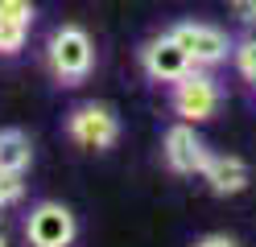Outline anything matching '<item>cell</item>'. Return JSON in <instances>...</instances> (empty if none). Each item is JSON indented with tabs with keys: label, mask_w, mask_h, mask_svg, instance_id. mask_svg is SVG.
Returning a JSON list of instances; mask_svg holds the SVG:
<instances>
[{
	"label": "cell",
	"mask_w": 256,
	"mask_h": 247,
	"mask_svg": "<svg viewBox=\"0 0 256 247\" xmlns=\"http://www.w3.org/2000/svg\"><path fill=\"white\" fill-rule=\"evenodd\" d=\"M46 66L62 87H74V82L91 78L95 70V41L83 25H58L46 41Z\"/></svg>",
	"instance_id": "1"
},
{
	"label": "cell",
	"mask_w": 256,
	"mask_h": 247,
	"mask_svg": "<svg viewBox=\"0 0 256 247\" xmlns=\"http://www.w3.org/2000/svg\"><path fill=\"white\" fill-rule=\"evenodd\" d=\"M219 103H223V91L206 70H190L186 78H178L170 87V107L186 124H206L219 111Z\"/></svg>",
	"instance_id": "2"
},
{
	"label": "cell",
	"mask_w": 256,
	"mask_h": 247,
	"mask_svg": "<svg viewBox=\"0 0 256 247\" xmlns=\"http://www.w3.org/2000/svg\"><path fill=\"white\" fill-rule=\"evenodd\" d=\"M66 136L78 148H87V153H104V148H112L120 140V120L104 103H78L66 115Z\"/></svg>",
	"instance_id": "3"
},
{
	"label": "cell",
	"mask_w": 256,
	"mask_h": 247,
	"mask_svg": "<svg viewBox=\"0 0 256 247\" xmlns=\"http://www.w3.org/2000/svg\"><path fill=\"white\" fill-rule=\"evenodd\" d=\"M170 37L186 49V58L198 66V70H211V66L228 62L232 58V41L219 25H206V21H178L170 29Z\"/></svg>",
	"instance_id": "4"
},
{
	"label": "cell",
	"mask_w": 256,
	"mask_h": 247,
	"mask_svg": "<svg viewBox=\"0 0 256 247\" xmlns=\"http://www.w3.org/2000/svg\"><path fill=\"white\" fill-rule=\"evenodd\" d=\"M140 70H145V78L157 82V87H174L178 78H186L190 70H198V66L186 58V49L174 41L170 33H157V37H149L140 45Z\"/></svg>",
	"instance_id": "5"
},
{
	"label": "cell",
	"mask_w": 256,
	"mask_h": 247,
	"mask_svg": "<svg viewBox=\"0 0 256 247\" xmlns=\"http://www.w3.org/2000/svg\"><path fill=\"white\" fill-rule=\"evenodd\" d=\"M74 235H78V223H74L70 206H62V202H38L25 219L29 247H70Z\"/></svg>",
	"instance_id": "6"
},
{
	"label": "cell",
	"mask_w": 256,
	"mask_h": 247,
	"mask_svg": "<svg viewBox=\"0 0 256 247\" xmlns=\"http://www.w3.org/2000/svg\"><path fill=\"white\" fill-rule=\"evenodd\" d=\"M162 157H166V165L174 173H182V177H194V173H202V165H206V157H211V148H206V140L194 132V124H174L170 132H166V140H162Z\"/></svg>",
	"instance_id": "7"
},
{
	"label": "cell",
	"mask_w": 256,
	"mask_h": 247,
	"mask_svg": "<svg viewBox=\"0 0 256 247\" xmlns=\"http://www.w3.org/2000/svg\"><path fill=\"white\" fill-rule=\"evenodd\" d=\"M206 186H211L215 198H236V194H244L248 190V181H252V169L240 157L232 153H211L202 165V173H198Z\"/></svg>",
	"instance_id": "8"
},
{
	"label": "cell",
	"mask_w": 256,
	"mask_h": 247,
	"mask_svg": "<svg viewBox=\"0 0 256 247\" xmlns=\"http://www.w3.org/2000/svg\"><path fill=\"white\" fill-rule=\"evenodd\" d=\"M34 165V140L21 128H4L0 132V169L4 173H25Z\"/></svg>",
	"instance_id": "9"
},
{
	"label": "cell",
	"mask_w": 256,
	"mask_h": 247,
	"mask_svg": "<svg viewBox=\"0 0 256 247\" xmlns=\"http://www.w3.org/2000/svg\"><path fill=\"white\" fill-rule=\"evenodd\" d=\"M232 66H236V74H240V78L256 82V33H252V37L232 41Z\"/></svg>",
	"instance_id": "10"
},
{
	"label": "cell",
	"mask_w": 256,
	"mask_h": 247,
	"mask_svg": "<svg viewBox=\"0 0 256 247\" xmlns=\"http://www.w3.org/2000/svg\"><path fill=\"white\" fill-rule=\"evenodd\" d=\"M25 37H29L25 21H0V54H21Z\"/></svg>",
	"instance_id": "11"
},
{
	"label": "cell",
	"mask_w": 256,
	"mask_h": 247,
	"mask_svg": "<svg viewBox=\"0 0 256 247\" xmlns=\"http://www.w3.org/2000/svg\"><path fill=\"white\" fill-rule=\"evenodd\" d=\"M21 194H25V186H21V173H4V169H0V206L21 202Z\"/></svg>",
	"instance_id": "12"
},
{
	"label": "cell",
	"mask_w": 256,
	"mask_h": 247,
	"mask_svg": "<svg viewBox=\"0 0 256 247\" xmlns=\"http://www.w3.org/2000/svg\"><path fill=\"white\" fill-rule=\"evenodd\" d=\"M194 247H240V243H236L232 235H202Z\"/></svg>",
	"instance_id": "13"
},
{
	"label": "cell",
	"mask_w": 256,
	"mask_h": 247,
	"mask_svg": "<svg viewBox=\"0 0 256 247\" xmlns=\"http://www.w3.org/2000/svg\"><path fill=\"white\" fill-rule=\"evenodd\" d=\"M232 4H236V12L244 21H256V0H232Z\"/></svg>",
	"instance_id": "14"
},
{
	"label": "cell",
	"mask_w": 256,
	"mask_h": 247,
	"mask_svg": "<svg viewBox=\"0 0 256 247\" xmlns=\"http://www.w3.org/2000/svg\"><path fill=\"white\" fill-rule=\"evenodd\" d=\"M8 4H12V0H0V12H4V8H8Z\"/></svg>",
	"instance_id": "15"
},
{
	"label": "cell",
	"mask_w": 256,
	"mask_h": 247,
	"mask_svg": "<svg viewBox=\"0 0 256 247\" xmlns=\"http://www.w3.org/2000/svg\"><path fill=\"white\" fill-rule=\"evenodd\" d=\"M0 247H8V239H4V231H0Z\"/></svg>",
	"instance_id": "16"
},
{
	"label": "cell",
	"mask_w": 256,
	"mask_h": 247,
	"mask_svg": "<svg viewBox=\"0 0 256 247\" xmlns=\"http://www.w3.org/2000/svg\"><path fill=\"white\" fill-rule=\"evenodd\" d=\"M252 91H256V82H252Z\"/></svg>",
	"instance_id": "17"
}]
</instances>
